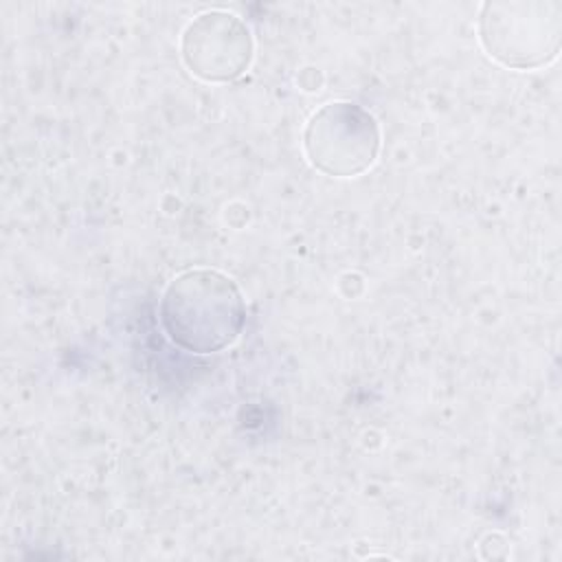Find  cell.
<instances>
[{
	"label": "cell",
	"instance_id": "3",
	"mask_svg": "<svg viewBox=\"0 0 562 562\" xmlns=\"http://www.w3.org/2000/svg\"><path fill=\"white\" fill-rule=\"evenodd\" d=\"M301 147L310 167L323 176L356 178L375 165L382 134L364 105L338 99L310 114Z\"/></svg>",
	"mask_w": 562,
	"mask_h": 562
},
{
	"label": "cell",
	"instance_id": "4",
	"mask_svg": "<svg viewBox=\"0 0 562 562\" xmlns=\"http://www.w3.org/2000/svg\"><path fill=\"white\" fill-rule=\"evenodd\" d=\"M180 57L187 70L206 83H231L252 64L250 26L233 11L206 9L180 33Z\"/></svg>",
	"mask_w": 562,
	"mask_h": 562
},
{
	"label": "cell",
	"instance_id": "1",
	"mask_svg": "<svg viewBox=\"0 0 562 562\" xmlns=\"http://www.w3.org/2000/svg\"><path fill=\"white\" fill-rule=\"evenodd\" d=\"M158 321L167 340L206 356L231 347L246 325V299L233 277L198 266L176 274L162 290Z\"/></svg>",
	"mask_w": 562,
	"mask_h": 562
},
{
	"label": "cell",
	"instance_id": "2",
	"mask_svg": "<svg viewBox=\"0 0 562 562\" xmlns=\"http://www.w3.org/2000/svg\"><path fill=\"white\" fill-rule=\"evenodd\" d=\"M476 35L483 50L509 70L549 66L562 46V4L558 0L483 2Z\"/></svg>",
	"mask_w": 562,
	"mask_h": 562
}]
</instances>
